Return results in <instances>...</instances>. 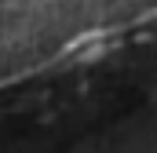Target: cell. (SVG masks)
<instances>
[{
	"label": "cell",
	"mask_w": 157,
	"mask_h": 153,
	"mask_svg": "<svg viewBox=\"0 0 157 153\" xmlns=\"http://www.w3.org/2000/svg\"><path fill=\"white\" fill-rule=\"evenodd\" d=\"M157 18V0H0V91Z\"/></svg>",
	"instance_id": "6da1fadb"
}]
</instances>
